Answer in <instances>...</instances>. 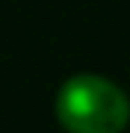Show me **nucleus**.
I'll use <instances>...</instances> for the list:
<instances>
[{"label":"nucleus","mask_w":130,"mask_h":133,"mask_svg":"<svg viewBox=\"0 0 130 133\" xmlns=\"http://www.w3.org/2000/svg\"><path fill=\"white\" fill-rule=\"evenodd\" d=\"M56 118L68 133H121L130 121V101L112 80L77 74L56 95Z\"/></svg>","instance_id":"1"}]
</instances>
